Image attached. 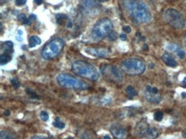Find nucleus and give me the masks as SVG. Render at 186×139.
<instances>
[{
  "label": "nucleus",
  "instance_id": "nucleus-1",
  "mask_svg": "<svg viewBox=\"0 0 186 139\" xmlns=\"http://www.w3.org/2000/svg\"><path fill=\"white\" fill-rule=\"evenodd\" d=\"M121 4L134 22L148 23L151 21V11L142 0H121Z\"/></svg>",
  "mask_w": 186,
  "mask_h": 139
},
{
  "label": "nucleus",
  "instance_id": "nucleus-2",
  "mask_svg": "<svg viewBox=\"0 0 186 139\" xmlns=\"http://www.w3.org/2000/svg\"><path fill=\"white\" fill-rule=\"evenodd\" d=\"M71 70L76 76L84 77L90 81H97L100 77V72L94 64L84 60H76L72 64Z\"/></svg>",
  "mask_w": 186,
  "mask_h": 139
},
{
  "label": "nucleus",
  "instance_id": "nucleus-3",
  "mask_svg": "<svg viewBox=\"0 0 186 139\" xmlns=\"http://www.w3.org/2000/svg\"><path fill=\"white\" fill-rule=\"evenodd\" d=\"M57 82L63 88L75 90H85L90 87L86 82L67 73L58 74L57 76Z\"/></svg>",
  "mask_w": 186,
  "mask_h": 139
},
{
  "label": "nucleus",
  "instance_id": "nucleus-4",
  "mask_svg": "<svg viewBox=\"0 0 186 139\" xmlns=\"http://www.w3.org/2000/svg\"><path fill=\"white\" fill-rule=\"evenodd\" d=\"M120 67L123 72L130 76L142 75L146 70L145 63L142 59H136V58L123 60L120 64Z\"/></svg>",
  "mask_w": 186,
  "mask_h": 139
},
{
  "label": "nucleus",
  "instance_id": "nucleus-5",
  "mask_svg": "<svg viewBox=\"0 0 186 139\" xmlns=\"http://www.w3.org/2000/svg\"><path fill=\"white\" fill-rule=\"evenodd\" d=\"M113 25L109 19L103 18L98 21L91 31V36L94 40H100L112 32Z\"/></svg>",
  "mask_w": 186,
  "mask_h": 139
},
{
  "label": "nucleus",
  "instance_id": "nucleus-6",
  "mask_svg": "<svg viewBox=\"0 0 186 139\" xmlns=\"http://www.w3.org/2000/svg\"><path fill=\"white\" fill-rule=\"evenodd\" d=\"M64 47V41L61 38H55L48 42L41 51V57L45 60L55 59Z\"/></svg>",
  "mask_w": 186,
  "mask_h": 139
},
{
  "label": "nucleus",
  "instance_id": "nucleus-7",
  "mask_svg": "<svg viewBox=\"0 0 186 139\" xmlns=\"http://www.w3.org/2000/svg\"><path fill=\"white\" fill-rule=\"evenodd\" d=\"M100 73L106 81L111 83H121L123 81V74L122 70L112 64H103L100 67Z\"/></svg>",
  "mask_w": 186,
  "mask_h": 139
},
{
  "label": "nucleus",
  "instance_id": "nucleus-8",
  "mask_svg": "<svg viewBox=\"0 0 186 139\" xmlns=\"http://www.w3.org/2000/svg\"><path fill=\"white\" fill-rule=\"evenodd\" d=\"M164 18L171 27L176 29H181L185 26V20L183 15L175 9H166L164 14Z\"/></svg>",
  "mask_w": 186,
  "mask_h": 139
},
{
  "label": "nucleus",
  "instance_id": "nucleus-9",
  "mask_svg": "<svg viewBox=\"0 0 186 139\" xmlns=\"http://www.w3.org/2000/svg\"><path fill=\"white\" fill-rule=\"evenodd\" d=\"M111 133L116 139H126L128 137V132L126 129L117 123H114L110 127Z\"/></svg>",
  "mask_w": 186,
  "mask_h": 139
},
{
  "label": "nucleus",
  "instance_id": "nucleus-10",
  "mask_svg": "<svg viewBox=\"0 0 186 139\" xmlns=\"http://www.w3.org/2000/svg\"><path fill=\"white\" fill-rule=\"evenodd\" d=\"M149 125L148 123L147 122L145 119H142V120L139 121L137 124H136L135 127V135L136 137H141V138H145L147 133L149 130Z\"/></svg>",
  "mask_w": 186,
  "mask_h": 139
},
{
  "label": "nucleus",
  "instance_id": "nucleus-11",
  "mask_svg": "<svg viewBox=\"0 0 186 139\" xmlns=\"http://www.w3.org/2000/svg\"><path fill=\"white\" fill-rule=\"evenodd\" d=\"M85 52L87 54L96 58L106 57L110 54V51L106 48H86Z\"/></svg>",
  "mask_w": 186,
  "mask_h": 139
},
{
  "label": "nucleus",
  "instance_id": "nucleus-12",
  "mask_svg": "<svg viewBox=\"0 0 186 139\" xmlns=\"http://www.w3.org/2000/svg\"><path fill=\"white\" fill-rule=\"evenodd\" d=\"M166 49L172 52V53H173L174 54H176L179 59H185V57H186L185 52L180 47L178 46V45L173 44V43L169 44V45H167V47H166Z\"/></svg>",
  "mask_w": 186,
  "mask_h": 139
},
{
  "label": "nucleus",
  "instance_id": "nucleus-13",
  "mask_svg": "<svg viewBox=\"0 0 186 139\" xmlns=\"http://www.w3.org/2000/svg\"><path fill=\"white\" fill-rule=\"evenodd\" d=\"M144 95H145V98L148 100L149 102L154 103V104H158V103H159L161 101V96L159 95V94H154L147 89L144 92Z\"/></svg>",
  "mask_w": 186,
  "mask_h": 139
},
{
  "label": "nucleus",
  "instance_id": "nucleus-14",
  "mask_svg": "<svg viewBox=\"0 0 186 139\" xmlns=\"http://www.w3.org/2000/svg\"><path fill=\"white\" fill-rule=\"evenodd\" d=\"M162 60L166 65L169 66V67H172L174 68L178 65V63L177 61L174 59V58L172 56L171 54H169L168 53H165L164 54L162 55Z\"/></svg>",
  "mask_w": 186,
  "mask_h": 139
},
{
  "label": "nucleus",
  "instance_id": "nucleus-15",
  "mask_svg": "<svg viewBox=\"0 0 186 139\" xmlns=\"http://www.w3.org/2000/svg\"><path fill=\"white\" fill-rule=\"evenodd\" d=\"M1 49H2V53L11 54L13 52V43L9 40L4 41V42L2 43Z\"/></svg>",
  "mask_w": 186,
  "mask_h": 139
},
{
  "label": "nucleus",
  "instance_id": "nucleus-16",
  "mask_svg": "<svg viewBox=\"0 0 186 139\" xmlns=\"http://www.w3.org/2000/svg\"><path fill=\"white\" fill-rule=\"evenodd\" d=\"M82 5L87 11H93L97 7V4L94 0H81Z\"/></svg>",
  "mask_w": 186,
  "mask_h": 139
},
{
  "label": "nucleus",
  "instance_id": "nucleus-17",
  "mask_svg": "<svg viewBox=\"0 0 186 139\" xmlns=\"http://www.w3.org/2000/svg\"><path fill=\"white\" fill-rule=\"evenodd\" d=\"M159 136V131L155 127H150L147 133L145 138L146 139H154Z\"/></svg>",
  "mask_w": 186,
  "mask_h": 139
},
{
  "label": "nucleus",
  "instance_id": "nucleus-18",
  "mask_svg": "<svg viewBox=\"0 0 186 139\" xmlns=\"http://www.w3.org/2000/svg\"><path fill=\"white\" fill-rule=\"evenodd\" d=\"M0 137H1V139H18V137L14 133L8 131H1Z\"/></svg>",
  "mask_w": 186,
  "mask_h": 139
},
{
  "label": "nucleus",
  "instance_id": "nucleus-19",
  "mask_svg": "<svg viewBox=\"0 0 186 139\" xmlns=\"http://www.w3.org/2000/svg\"><path fill=\"white\" fill-rule=\"evenodd\" d=\"M12 59V56L11 54L9 53H2L1 56H0V62H1V64H5L9 63V61H11Z\"/></svg>",
  "mask_w": 186,
  "mask_h": 139
},
{
  "label": "nucleus",
  "instance_id": "nucleus-20",
  "mask_svg": "<svg viewBox=\"0 0 186 139\" xmlns=\"http://www.w3.org/2000/svg\"><path fill=\"white\" fill-rule=\"evenodd\" d=\"M41 43L40 38H39L38 36H32L29 38V47H34L40 45Z\"/></svg>",
  "mask_w": 186,
  "mask_h": 139
},
{
  "label": "nucleus",
  "instance_id": "nucleus-21",
  "mask_svg": "<svg viewBox=\"0 0 186 139\" xmlns=\"http://www.w3.org/2000/svg\"><path fill=\"white\" fill-rule=\"evenodd\" d=\"M126 95L129 97L130 99H132L133 97H135L136 95H137V91L133 88L132 86H128L125 89Z\"/></svg>",
  "mask_w": 186,
  "mask_h": 139
},
{
  "label": "nucleus",
  "instance_id": "nucleus-22",
  "mask_svg": "<svg viewBox=\"0 0 186 139\" xmlns=\"http://www.w3.org/2000/svg\"><path fill=\"white\" fill-rule=\"evenodd\" d=\"M53 125L54 127L59 129V130H62V129H64V128L65 127V124H64V122H62L58 118L55 119V120L53 121Z\"/></svg>",
  "mask_w": 186,
  "mask_h": 139
},
{
  "label": "nucleus",
  "instance_id": "nucleus-23",
  "mask_svg": "<svg viewBox=\"0 0 186 139\" xmlns=\"http://www.w3.org/2000/svg\"><path fill=\"white\" fill-rule=\"evenodd\" d=\"M56 19L58 24H63V22H66L67 20V17L64 14H58L56 16Z\"/></svg>",
  "mask_w": 186,
  "mask_h": 139
},
{
  "label": "nucleus",
  "instance_id": "nucleus-24",
  "mask_svg": "<svg viewBox=\"0 0 186 139\" xmlns=\"http://www.w3.org/2000/svg\"><path fill=\"white\" fill-rule=\"evenodd\" d=\"M163 112H161V111H158V112H156L155 114H154V119L156 121H158V122H159V121H161L162 120V119H163Z\"/></svg>",
  "mask_w": 186,
  "mask_h": 139
},
{
  "label": "nucleus",
  "instance_id": "nucleus-25",
  "mask_svg": "<svg viewBox=\"0 0 186 139\" xmlns=\"http://www.w3.org/2000/svg\"><path fill=\"white\" fill-rule=\"evenodd\" d=\"M17 19L20 22H22L23 24H27V21H28V17H26L24 14H20L17 16Z\"/></svg>",
  "mask_w": 186,
  "mask_h": 139
},
{
  "label": "nucleus",
  "instance_id": "nucleus-26",
  "mask_svg": "<svg viewBox=\"0 0 186 139\" xmlns=\"http://www.w3.org/2000/svg\"><path fill=\"white\" fill-rule=\"evenodd\" d=\"M40 118H41V119L43 121H47L48 119H49V115H48V114L45 111H42V112H40Z\"/></svg>",
  "mask_w": 186,
  "mask_h": 139
},
{
  "label": "nucleus",
  "instance_id": "nucleus-27",
  "mask_svg": "<svg viewBox=\"0 0 186 139\" xmlns=\"http://www.w3.org/2000/svg\"><path fill=\"white\" fill-rule=\"evenodd\" d=\"M11 85L13 86V88L16 89H17L19 87H20V83H19V81L18 80H16V79H12L11 81Z\"/></svg>",
  "mask_w": 186,
  "mask_h": 139
},
{
  "label": "nucleus",
  "instance_id": "nucleus-28",
  "mask_svg": "<svg viewBox=\"0 0 186 139\" xmlns=\"http://www.w3.org/2000/svg\"><path fill=\"white\" fill-rule=\"evenodd\" d=\"M22 35H23V32H22L21 29H19L17 31V34H16V39L17 40H19V41H22V40H23V37H22Z\"/></svg>",
  "mask_w": 186,
  "mask_h": 139
},
{
  "label": "nucleus",
  "instance_id": "nucleus-29",
  "mask_svg": "<svg viewBox=\"0 0 186 139\" xmlns=\"http://www.w3.org/2000/svg\"><path fill=\"white\" fill-rule=\"evenodd\" d=\"M107 37H108V39L110 40H117V34L116 33V32L112 31Z\"/></svg>",
  "mask_w": 186,
  "mask_h": 139
},
{
  "label": "nucleus",
  "instance_id": "nucleus-30",
  "mask_svg": "<svg viewBox=\"0 0 186 139\" xmlns=\"http://www.w3.org/2000/svg\"><path fill=\"white\" fill-rule=\"evenodd\" d=\"M35 20H36V16L34 15V14H32V15H30V17H28L27 24H28V25L30 24L32 22H34V21H35Z\"/></svg>",
  "mask_w": 186,
  "mask_h": 139
},
{
  "label": "nucleus",
  "instance_id": "nucleus-31",
  "mask_svg": "<svg viewBox=\"0 0 186 139\" xmlns=\"http://www.w3.org/2000/svg\"><path fill=\"white\" fill-rule=\"evenodd\" d=\"M15 1H16V4L17 6H22L26 4L27 0H15Z\"/></svg>",
  "mask_w": 186,
  "mask_h": 139
},
{
  "label": "nucleus",
  "instance_id": "nucleus-32",
  "mask_svg": "<svg viewBox=\"0 0 186 139\" xmlns=\"http://www.w3.org/2000/svg\"><path fill=\"white\" fill-rule=\"evenodd\" d=\"M27 93L28 95H30V96L32 98H35V99H39V96L36 95V94H34V92H32L30 89H27Z\"/></svg>",
  "mask_w": 186,
  "mask_h": 139
},
{
  "label": "nucleus",
  "instance_id": "nucleus-33",
  "mask_svg": "<svg viewBox=\"0 0 186 139\" xmlns=\"http://www.w3.org/2000/svg\"><path fill=\"white\" fill-rule=\"evenodd\" d=\"M123 30L125 31L126 34H130V32H131V28H130V26H123Z\"/></svg>",
  "mask_w": 186,
  "mask_h": 139
},
{
  "label": "nucleus",
  "instance_id": "nucleus-34",
  "mask_svg": "<svg viewBox=\"0 0 186 139\" xmlns=\"http://www.w3.org/2000/svg\"><path fill=\"white\" fill-rule=\"evenodd\" d=\"M31 139H51V138L47 137H42V136H36V137H32Z\"/></svg>",
  "mask_w": 186,
  "mask_h": 139
},
{
  "label": "nucleus",
  "instance_id": "nucleus-35",
  "mask_svg": "<svg viewBox=\"0 0 186 139\" xmlns=\"http://www.w3.org/2000/svg\"><path fill=\"white\" fill-rule=\"evenodd\" d=\"M120 38H121L122 40H126V39H127L126 35H125V34H122L121 35H120Z\"/></svg>",
  "mask_w": 186,
  "mask_h": 139
},
{
  "label": "nucleus",
  "instance_id": "nucleus-36",
  "mask_svg": "<svg viewBox=\"0 0 186 139\" xmlns=\"http://www.w3.org/2000/svg\"><path fill=\"white\" fill-rule=\"evenodd\" d=\"M9 114H11V112H9V110H6V111H4V116H9Z\"/></svg>",
  "mask_w": 186,
  "mask_h": 139
},
{
  "label": "nucleus",
  "instance_id": "nucleus-37",
  "mask_svg": "<svg viewBox=\"0 0 186 139\" xmlns=\"http://www.w3.org/2000/svg\"><path fill=\"white\" fill-rule=\"evenodd\" d=\"M183 83V86H184V88L186 89V76L184 77V79L183 80V83Z\"/></svg>",
  "mask_w": 186,
  "mask_h": 139
},
{
  "label": "nucleus",
  "instance_id": "nucleus-38",
  "mask_svg": "<svg viewBox=\"0 0 186 139\" xmlns=\"http://www.w3.org/2000/svg\"><path fill=\"white\" fill-rule=\"evenodd\" d=\"M42 1H43V0H34V2L36 3L37 4H41Z\"/></svg>",
  "mask_w": 186,
  "mask_h": 139
},
{
  "label": "nucleus",
  "instance_id": "nucleus-39",
  "mask_svg": "<svg viewBox=\"0 0 186 139\" xmlns=\"http://www.w3.org/2000/svg\"><path fill=\"white\" fill-rule=\"evenodd\" d=\"M103 139H112L110 137H108V136H105V137H103Z\"/></svg>",
  "mask_w": 186,
  "mask_h": 139
},
{
  "label": "nucleus",
  "instance_id": "nucleus-40",
  "mask_svg": "<svg viewBox=\"0 0 186 139\" xmlns=\"http://www.w3.org/2000/svg\"><path fill=\"white\" fill-rule=\"evenodd\" d=\"M182 96L183 98H186V93H182Z\"/></svg>",
  "mask_w": 186,
  "mask_h": 139
},
{
  "label": "nucleus",
  "instance_id": "nucleus-41",
  "mask_svg": "<svg viewBox=\"0 0 186 139\" xmlns=\"http://www.w3.org/2000/svg\"><path fill=\"white\" fill-rule=\"evenodd\" d=\"M143 48H144V50H148V46H147V45H144V46H143Z\"/></svg>",
  "mask_w": 186,
  "mask_h": 139
},
{
  "label": "nucleus",
  "instance_id": "nucleus-42",
  "mask_svg": "<svg viewBox=\"0 0 186 139\" xmlns=\"http://www.w3.org/2000/svg\"><path fill=\"white\" fill-rule=\"evenodd\" d=\"M182 136H183V137H186V133H185V132H183V133H182Z\"/></svg>",
  "mask_w": 186,
  "mask_h": 139
},
{
  "label": "nucleus",
  "instance_id": "nucleus-43",
  "mask_svg": "<svg viewBox=\"0 0 186 139\" xmlns=\"http://www.w3.org/2000/svg\"><path fill=\"white\" fill-rule=\"evenodd\" d=\"M65 139H74L73 137H67V138H65Z\"/></svg>",
  "mask_w": 186,
  "mask_h": 139
},
{
  "label": "nucleus",
  "instance_id": "nucleus-44",
  "mask_svg": "<svg viewBox=\"0 0 186 139\" xmlns=\"http://www.w3.org/2000/svg\"><path fill=\"white\" fill-rule=\"evenodd\" d=\"M100 2H104V1H107V0H100Z\"/></svg>",
  "mask_w": 186,
  "mask_h": 139
},
{
  "label": "nucleus",
  "instance_id": "nucleus-45",
  "mask_svg": "<svg viewBox=\"0 0 186 139\" xmlns=\"http://www.w3.org/2000/svg\"><path fill=\"white\" fill-rule=\"evenodd\" d=\"M184 42H185V44H186V36H185V39H184Z\"/></svg>",
  "mask_w": 186,
  "mask_h": 139
}]
</instances>
